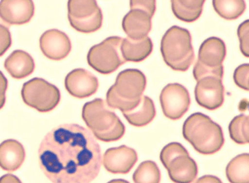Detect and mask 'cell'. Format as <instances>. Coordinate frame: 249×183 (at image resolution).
Masks as SVG:
<instances>
[{
    "mask_svg": "<svg viewBox=\"0 0 249 183\" xmlns=\"http://www.w3.org/2000/svg\"><path fill=\"white\" fill-rule=\"evenodd\" d=\"M41 169L53 183H90L100 173L102 150L89 130L63 124L49 131L38 149Z\"/></svg>",
    "mask_w": 249,
    "mask_h": 183,
    "instance_id": "cell-1",
    "label": "cell"
},
{
    "mask_svg": "<svg viewBox=\"0 0 249 183\" xmlns=\"http://www.w3.org/2000/svg\"><path fill=\"white\" fill-rule=\"evenodd\" d=\"M82 117L98 141L112 142L119 141L125 134L124 124L102 99L86 102L82 108Z\"/></svg>",
    "mask_w": 249,
    "mask_h": 183,
    "instance_id": "cell-2",
    "label": "cell"
},
{
    "mask_svg": "<svg viewBox=\"0 0 249 183\" xmlns=\"http://www.w3.org/2000/svg\"><path fill=\"white\" fill-rule=\"evenodd\" d=\"M182 135L197 153L204 155L217 153L225 142L221 125L200 112L191 114L185 121Z\"/></svg>",
    "mask_w": 249,
    "mask_h": 183,
    "instance_id": "cell-3",
    "label": "cell"
},
{
    "mask_svg": "<svg viewBox=\"0 0 249 183\" xmlns=\"http://www.w3.org/2000/svg\"><path fill=\"white\" fill-rule=\"evenodd\" d=\"M146 86L147 78L142 72L137 69H125L119 73L114 85L107 91V103L122 113L130 112L139 105Z\"/></svg>",
    "mask_w": 249,
    "mask_h": 183,
    "instance_id": "cell-4",
    "label": "cell"
},
{
    "mask_svg": "<svg viewBox=\"0 0 249 183\" xmlns=\"http://www.w3.org/2000/svg\"><path fill=\"white\" fill-rule=\"evenodd\" d=\"M160 52L164 62L173 70L187 71L195 60L190 32L180 26H172L162 37Z\"/></svg>",
    "mask_w": 249,
    "mask_h": 183,
    "instance_id": "cell-5",
    "label": "cell"
},
{
    "mask_svg": "<svg viewBox=\"0 0 249 183\" xmlns=\"http://www.w3.org/2000/svg\"><path fill=\"white\" fill-rule=\"evenodd\" d=\"M193 77L197 83L195 88V100L199 106L213 111L224 102L225 89L223 83L224 67L207 69L199 63H195Z\"/></svg>",
    "mask_w": 249,
    "mask_h": 183,
    "instance_id": "cell-6",
    "label": "cell"
},
{
    "mask_svg": "<svg viewBox=\"0 0 249 183\" xmlns=\"http://www.w3.org/2000/svg\"><path fill=\"white\" fill-rule=\"evenodd\" d=\"M123 40L121 37H109L94 45L88 53V64L102 75H110L116 71L126 62L121 53Z\"/></svg>",
    "mask_w": 249,
    "mask_h": 183,
    "instance_id": "cell-7",
    "label": "cell"
},
{
    "mask_svg": "<svg viewBox=\"0 0 249 183\" xmlns=\"http://www.w3.org/2000/svg\"><path fill=\"white\" fill-rule=\"evenodd\" d=\"M21 96L26 105L40 113L51 112L61 100L59 88L40 78H34L24 83Z\"/></svg>",
    "mask_w": 249,
    "mask_h": 183,
    "instance_id": "cell-8",
    "label": "cell"
},
{
    "mask_svg": "<svg viewBox=\"0 0 249 183\" xmlns=\"http://www.w3.org/2000/svg\"><path fill=\"white\" fill-rule=\"evenodd\" d=\"M130 11L125 14L122 22L123 29L127 38L142 40L147 38L152 30V19L156 10V1H130Z\"/></svg>",
    "mask_w": 249,
    "mask_h": 183,
    "instance_id": "cell-9",
    "label": "cell"
},
{
    "mask_svg": "<svg viewBox=\"0 0 249 183\" xmlns=\"http://www.w3.org/2000/svg\"><path fill=\"white\" fill-rule=\"evenodd\" d=\"M68 18L72 28L84 34H90L102 28L104 16L94 0H70Z\"/></svg>",
    "mask_w": 249,
    "mask_h": 183,
    "instance_id": "cell-10",
    "label": "cell"
},
{
    "mask_svg": "<svg viewBox=\"0 0 249 183\" xmlns=\"http://www.w3.org/2000/svg\"><path fill=\"white\" fill-rule=\"evenodd\" d=\"M160 100L164 116L173 121L182 118L189 110L191 102L188 90L178 83L165 86L160 92Z\"/></svg>",
    "mask_w": 249,
    "mask_h": 183,
    "instance_id": "cell-11",
    "label": "cell"
},
{
    "mask_svg": "<svg viewBox=\"0 0 249 183\" xmlns=\"http://www.w3.org/2000/svg\"><path fill=\"white\" fill-rule=\"evenodd\" d=\"M139 160L137 151L125 145L107 150L103 157V164L110 173L127 174Z\"/></svg>",
    "mask_w": 249,
    "mask_h": 183,
    "instance_id": "cell-12",
    "label": "cell"
},
{
    "mask_svg": "<svg viewBox=\"0 0 249 183\" xmlns=\"http://www.w3.org/2000/svg\"><path fill=\"white\" fill-rule=\"evenodd\" d=\"M40 48L43 54L52 61H61L70 54L71 42L69 37L57 29L46 31L40 38Z\"/></svg>",
    "mask_w": 249,
    "mask_h": 183,
    "instance_id": "cell-13",
    "label": "cell"
},
{
    "mask_svg": "<svg viewBox=\"0 0 249 183\" xmlns=\"http://www.w3.org/2000/svg\"><path fill=\"white\" fill-rule=\"evenodd\" d=\"M66 89L72 96L78 99L89 98L97 92V78L87 70L76 69L67 75L65 80Z\"/></svg>",
    "mask_w": 249,
    "mask_h": 183,
    "instance_id": "cell-14",
    "label": "cell"
},
{
    "mask_svg": "<svg viewBox=\"0 0 249 183\" xmlns=\"http://www.w3.org/2000/svg\"><path fill=\"white\" fill-rule=\"evenodd\" d=\"M35 14L32 0H3L0 1V17L10 26L30 22Z\"/></svg>",
    "mask_w": 249,
    "mask_h": 183,
    "instance_id": "cell-15",
    "label": "cell"
},
{
    "mask_svg": "<svg viewBox=\"0 0 249 183\" xmlns=\"http://www.w3.org/2000/svg\"><path fill=\"white\" fill-rule=\"evenodd\" d=\"M226 52L225 42L221 39L212 37L199 47L197 62L207 69H215L223 65Z\"/></svg>",
    "mask_w": 249,
    "mask_h": 183,
    "instance_id": "cell-16",
    "label": "cell"
},
{
    "mask_svg": "<svg viewBox=\"0 0 249 183\" xmlns=\"http://www.w3.org/2000/svg\"><path fill=\"white\" fill-rule=\"evenodd\" d=\"M168 176L174 183H193L198 174L196 162L189 155L178 156L168 164Z\"/></svg>",
    "mask_w": 249,
    "mask_h": 183,
    "instance_id": "cell-17",
    "label": "cell"
},
{
    "mask_svg": "<svg viewBox=\"0 0 249 183\" xmlns=\"http://www.w3.org/2000/svg\"><path fill=\"white\" fill-rule=\"evenodd\" d=\"M26 158L24 146L14 139L6 140L0 143V168L14 172L20 168Z\"/></svg>",
    "mask_w": 249,
    "mask_h": 183,
    "instance_id": "cell-18",
    "label": "cell"
},
{
    "mask_svg": "<svg viewBox=\"0 0 249 183\" xmlns=\"http://www.w3.org/2000/svg\"><path fill=\"white\" fill-rule=\"evenodd\" d=\"M4 67L14 79H23L32 75L36 69L34 58L26 51L15 50L5 60Z\"/></svg>",
    "mask_w": 249,
    "mask_h": 183,
    "instance_id": "cell-19",
    "label": "cell"
},
{
    "mask_svg": "<svg viewBox=\"0 0 249 183\" xmlns=\"http://www.w3.org/2000/svg\"><path fill=\"white\" fill-rule=\"evenodd\" d=\"M121 49L125 61L141 62L151 54L153 43L149 37L142 40H132L126 38L123 39Z\"/></svg>",
    "mask_w": 249,
    "mask_h": 183,
    "instance_id": "cell-20",
    "label": "cell"
},
{
    "mask_svg": "<svg viewBox=\"0 0 249 183\" xmlns=\"http://www.w3.org/2000/svg\"><path fill=\"white\" fill-rule=\"evenodd\" d=\"M123 114L127 122L133 126H145L155 118V104L149 97L143 96L139 105L130 112L123 113Z\"/></svg>",
    "mask_w": 249,
    "mask_h": 183,
    "instance_id": "cell-21",
    "label": "cell"
},
{
    "mask_svg": "<svg viewBox=\"0 0 249 183\" xmlns=\"http://www.w3.org/2000/svg\"><path fill=\"white\" fill-rule=\"evenodd\" d=\"M205 2L203 0H172L171 3L172 11L178 19L184 22H193L200 18Z\"/></svg>",
    "mask_w": 249,
    "mask_h": 183,
    "instance_id": "cell-22",
    "label": "cell"
},
{
    "mask_svg": "<svg viewBox=\"0 0 249 183\" xmlns=\"http://www.w3.org/2000/svg\"><path fill=\"white\" fill-rule=\"evenodd\" d=\"M249 154L243 153L232 158L226 168L230 183H249Z\"/></svg>",
    "mask_w": 249,
    "mask_h": 183,
    "instance_id": "cell-23",
    "label": "cell"
},
{
    "mask_svg": "<svg viewBox=\"0 0 249 183\" xmlns=\"http://www.w3.org/2000/svg\"><path fill=\"white\" fill-rule=\"evenodd\" d=\"M213 5L215 12L226 20H237L246 9L244 0H213Z\"/></svg>",
    "mask_w": 249,
    "mask_h": 183,
    "instance_id": "cell-24",
    "label": "cell"
},
{
    "mask_svg": "<svg viewBox=\"0 0 249 183\" xmlns=\"http://www.w3.org/2000/svg\"><path fill=\"white\" fill-rule=\"evenodd\" d=\"M134 183H160L161 174L156 162H142L133 175Z\"/></svg>",
    "mask_w": 249,
    "mask_h": 183,
    "instance_id": "cell-25",
    "label": "cell"
},
{
    "mask_svg": "<svg viewBox=\"0 0 249 183\" xmlns=\"http://www.w3.org/2000/svg\"><path fill=\"white\" fill-rule=\"evenodd\" d=\"M249 127L248 116L241 114L232 119L228 127L232 141L238 144H248L249 142Z\"/></svg>",
    "mask_w": 249,
    "mask_h": 183,
    "instance_id": "cell-26",
    "label": "cell"
},
{
    "mask_svg": "<svg viewBox=\"0 0 249 183\" xmlns=\"http://www.w3.org/2000/svg\"><path fill=\"white\" fill-rule=\"evenodd\" d=\"M181 155H189L184 145L178 142H171L164 146L160 153V160L164 168L173 159Z\"/></svg>",
    "mask_w": 249,
    "mask_h": 183,
    "instance_id": "cell-27",
    "label": "cell"
},
{
    "mask_svg": "<svg viewBox=\"0 0 249 183\" xmlns=\"http://www.w3.org/2000/svg\"><path fill=\"white\" fill-rule=\"evenodd\" d=\"M249 64L244 63L238 66L234 72V83L238 87L249 91Z\"/></svg>",
    "mask_w": 249,
    "mask_h": 183,
    "instance_id": "cell-28",
    "label": "cell"
},
{
    "mask_svg": "<svg viewBox=\"0 0 249 183\" xmlns=\"http://www.w3.org/2000/svg\"><path fill=\"white\" fill-rule=\"evenodd\" d=\"M249 20H245L238 26L237 34L240 41V48L241 52L245 57H249Z\"/></svg>",
    "mask_w": 249,
    "mask_h": 183,
    "instance_id": "cell-29",
    "label": "cell"
},
{
    "mask_svg": "<svg viewBox=\"0 0 249 183\" xmlns=\"http://www.w3.org/2000/svg\"><path fill=\"white\" fill-rule=\"evenodd\" d=\"M12 40L9 28L0 25V57L3 56L12 46Z\"/></svg>",
    "mask_w": 249,
    "mask_h": 183,
    "instance_id": "cell-30",
    "label": "cell"
},
{
    "mask_svg": "<svg viewBox=\"0 0 249 183\" xmlns=\"http://www.w3.org/2000/svg\"><path fill=\"white\" fill-rule=\"evenodd\" d=\"M8 88V80L0 71V110L3 108L6 102V92Z\"/></svg>",
    "mask_w": 249,
    "mask_h": 183,
    "instance_id": "cell-31",
    "label": "cell"
},
{
    "mask_svg": "<svg viewBox=\"0 0 249 183\" xmlns=\"http://www.w3.org/2000/svg\"><path fill=\"white\" fill-rule=\"evenodd\" d=\"M195 183H223L217 176L205 175L199 178Z\"/></svg>",
    "mask_w": 249,
    "mask_h": 183,
    "instance_id": "cell-32",
    "label": "cell"
},
{
    "mask_svg": "<svg viewBox=\"0 0 249 183\" xmlns=\"http://www.w3.org/2000/svg\"><path fill=\"white\" fill-rule=\"evenodd\" d=\"M0 183H22L15 175L7 174L0 178Z\"/></svg>",
    "mask_w": 249,
    "mask_h": 183,
    "instance_id": "cell-33",
    "label": "cell"
},
{
    "mask_svg": "<svg viewBox=\"0 0 249 183\" xmlns=\"http://www.w3.org/2000/svg\"><path fill=\"white\" fill-rule=\"evenodd\" d=\"M107 183H130L126 180H122V179H117V180H113Z\"/></svg>",
    "mask_w": 249,
    "mask_h": 183,
    "instance_id": "cell-34",
    "label": "cell"
},
{
    "mask_svg": "<svg viewBox=\"0 0 249 183\" xmlns=\"http://www.w3.org/2000/svg\"><path fill=\"white\" fill-rule=\"evenodd\" d=\"M0 25L6 26V27L10 28V26L8 25L7 23H5V22L3 21V20L1 19V17H0Z\"/></svg>",
    "mask_w": 249,
    "mask_h": 183,
    "instance_id": "cell-35",
    "label": "cell"
}]
</instances>
